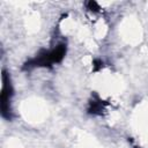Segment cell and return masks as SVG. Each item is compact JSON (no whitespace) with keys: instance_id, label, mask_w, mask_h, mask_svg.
<instances>
[{"instance_id":"1","label":"cell","mask_w":148,"mask_h":148,"mask_svg":"<svg viewBox=\"0 0 148 148\" xmlns=\"http://www.w3.org/2000/svg\"><path fill=\"white\" fill-rule=\"evenodd\" d=\"M67 52V44L66 43H59L56 47L45 50L42 49L34 58L29 59L24 62L23 69H31L35 67H47L51 68L54 64H60Z\"/></svg>"},{"instance_id":"2","label":"cell","mask_w":148,"mask_h":148,"mask_svg":"<svg viewBox=\"0 0 148 148\" xmlns=\"http://www.w3.org/2000/svg\"><path fill=\"white\" fill-rule=\"evenodd\" d=\"M14 96V88L12 84L10 75L6 69H2V88L0 95V111L1 117L6 120H12L14 117L12 109V98Z\"/></svg>"},{"instance_id":"3","label":"cell","mask_w":148,"mask_h":148,"mask_svg":"<svg viewBox=\"0 0 148 148\" xmlns=\"http://www.w3.org/2000/svg\"><path fill=\"white\" fill-rule=\"evenodd\" d=\"M106 105H108V102L103 101L96 92H94L91 95V98L89 99L87 112L91 116H102L106 109Z\"/></svg>"},{"instance_id":"4","label":"cell","mask_w":148,"mask_h":148,"mask_svg":"<svg viewBox=\"0 0 148 148\" xmlns=\"http://www.w3.org/2000/svg\"><path fill=\"white\" fill-rule=\"evenodd\" d=\"M86 6H87V9H88V10H90V12H92V13H97V12H99V10H101L99 5H98L96 1H92V0L88 1V2L86 3Z\"/></svg>"},{"instance_id":"5","label":"cell","mask_w":148,"mask_h":148,"mask_svg":"<svg viewBox=\"0 0 148 148\" xmlns=\"http://www.w3.org/2000/svg\"><path fill=\"white\" fill-rule=\"evenodd\" d=\"M92 64H94V71H95V72L99 71V69L103 67V61H102L101 59H95Z\"/></svg>"}]
</instances>
